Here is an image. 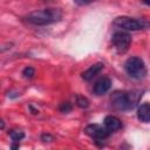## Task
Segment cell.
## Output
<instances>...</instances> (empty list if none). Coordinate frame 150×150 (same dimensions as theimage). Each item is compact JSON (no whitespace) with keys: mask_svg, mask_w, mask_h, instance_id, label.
<instances>
[{"mask_svg":"<svg viewBox=\"0 0 150 150\" xmlns=\"http://www.w3.org/2000/svg\"><path fill=\"white\" fill-rule=\"evenodd\" d=\"M34 74H35V70H34V68H32V67H26V68L22 70V75H23V77H26V79H32V77L34 76Z\"/></svg>","mask_w":150,"mask_h":150,"instance_id":"obj_13","label":"cell"},{"mask_svg":"<svg viewBox=\"0 0 150 150\" xmlns=\"http://www.w3.org/2000/svg\"><path fill=\"white\" fill-rule=\"evenodd\" d=\"M63 16L60 8H43L38 9L25 16L26 21L34 26H47L59 22Z\"/></svg>","mask_w":150,"mask_h":150,"instance_id":"obj_1","label":"cell"},{"mask_svg":"<svg viewBox=\"0 0 150 150\" xmlns=\"http://www.w3.org/2000/svg\"><path fill=\"white\" fill-rule=\"evenodd\" d=\"M110 87H111V80L108 76H102L101 79H98L95 82V84L93 87V93L95 95L100 96V95L105 94L110 89Z\"/></svg>","mask_w":150,"mask_h":150,"instance_id":"obj_7","label":"cell"},{"mask_svg":"<svg viewBox=\"0 0 150 150\" xmlns=\"http://www.w3.org/2000/svg\"><path fill=\"white\" fill-rule=\"evenodd\" d=\"M76 104H77L80 108H87V107L89 105V101H88L84 96L77 95V96H76Z\"/></svg>","mask_w":150,"mask_h":150,"instance_id":"obj_12","label":"cell"},{"mask_svg":"<svg viewBox=\"0 0 150 150\" xmlns=\"http://www.w3.org/2000/svg\"><path fill=\"white\" fill-rule=\"evenodd\" d=\"M8 135L12 138L13 142H19V141H21L25 137L23 131L22 130H19V129H12V130H9L8 131Z\"/></svg>","mask_w":150,"mask_h":150,"instance_id":"obj_11","label":"cell"},{"mask_svg":"<svg viewBox=\"0 0 150 150\" xmlns=\"http://www.w3.org/2000/svg\"><path fill=\"white\" fill-rule=\"evenodd\" d=\"M41 139H42L43 142H50V141H53V136L49 135V134H43V135L41 136Z\"/></svg>","mask_w":150,"mask_h":150,"instance_id":"obj_16","label":"cell"},{"mask_svg":"<svg viewBox=\"0 0 150 150\" xmlns=\"http://www.w3.org/2000/svg\"><path fill=\"white\" fill-rule=\"evenodd\" d=\"M110 102L115 109L120 111H128V110H131L136 105L137 97H135L132 93L116 90L111 94Z\"/></svg>","mask_w":150,"mask_h":150,"instance_id":"obj_3","label":"cell"},{"mask_svg":"<svg viewBox=\"0 0 150 150\" xmlns=\"http://www.w3.org/2000/svg\"><path fill=\"white\" fill-rule=\"evenodd\" d=\"M112 26L120 30L134 32V30L149 28L150 22L144 19H136V18H130V16H117L114 19Z\"/></svg>","mask_w":150,"mask_h":150,"instance_id":"obj_2","label":"cell"},{"mask_svg":"<svg viewBox=\"0 0 150 150\" xmlns=\"http://www.w3.org/2000/svg\"><path fill=\"white\" fill-rule=\"evenodd\" d=\"M143 2H144L146 6H150V0H143Z\"/></svg>","mask_w":150,"mask_h":150,"instance_id":"obj_17","label":"cell"},{"mask_svg":"<svg viewBox=\"0 0 150 150\" xmlns=\"http://www.w3.org/2000/svg\"><path fill=\"white\" fill-rule=\"evenodd\" d=\"M84 132L93 138L95 142H103L109 135L110 132L105 129L104 125H100V124H89L84 128Z\"/></svg>","mask_w":150,"mask_h":150,"instance_id":"obj_6","label":"cell"},{"mask_svg":"<svg viewBox=\"0 0 150 150\" xmlns=\"http://www.w3.org/2000/svg\"><path fill=\"white\" fill-rule=\"evenodd\" d=\"M96 0H74V2L77 5V6H86V5H89L91 2H94Z\"/></svg>","mask_w":150,"mask_h":150,"instance_id":"obj_15","label":"cell"},{"mask_svg":"<svg viewBox=\"0 0 150 150\" xmlns=\"http://www.w3.org/2000/svg\"><path fill=\"white\" fill-rule=\"evenodd\" d=\"M103 69V63L98 62V63H95L93 66H90L86 71L82 73V79L84 81H90L93 80L98 73H101V70Z\"/></svg>","mask_w":150,"mask_h":150,"instance_id":"obj_9","label":"cell"},{"mask_svg":"<svg viewBox=\"0 0 150 150\" xmlns=\"http://www.w3.org/2000/svg\"><path fill=\"white\" fill-rule=\"evenodd\" d=\"M60 111L61 112H63V114H68L69 111H71V109H73V107H71V104L69 103V102H63V103H61L60 104Z\"/></svg>","mask_w":150,"mask_h":150,"instance_id":"obj_14","label":"cell"},{"mask_svg":"<svg viewBox=\"0 0 150 150\" xmlns=\"http://www.w3.org/2000/svg\"><path fill=\"white\" fill-rule=\"evenodd\" d=\"M103 125L111 134V132H115V131H117V130H120L122 128V122H121V120L118 117L112 116V115H109V116H107L104 118Z\"/></svg>","mask_w":150,"mask_h":150,"instance_id":"obj_8","label":"cell"},{"mask_svg":"<svg viewBox=\"0 0 150 150\" xmlns=\"http://www.w3.org/2000/svg\"><path fill=\"white\" fill-rule=\"evenodd\" d=\"M111 42L118 53H125L130 47L131 36L129 33H127L124 30H118L112 34Z\"/></svg>","mask_w":150,"mask_h":150,"instance_id":"obj_5","label":"cell"},{"mask_svg":"<svg viewBox=\"0 0 150 150\" xmlns=\"http://www.w3.org/2000/svg\"><path fill=\"white\" fill-rule=\"evenodd\" d=\"M137 118L141 122L148 123L150 122V103H142L137 109Z\"/></svg>","mask_w":150,"mask_h":150,"instance_id":"obj_10","label":"cell"},{"mask_svg":"<svg viewBox=\"0 0 150 150\" xmlns=\"http://www.w3.org/2000/svg\"><path fill=\"white\" fill-rule=\"evenodd\" d=\"M124 69L127 74L135 80H142L146 75V67L143 60L138 56L129 57L124 63Z\"/></svg>","mask_w":150,"mask_h":150,"instance_id":"obj_4","label":"cell"}]
</instances>
